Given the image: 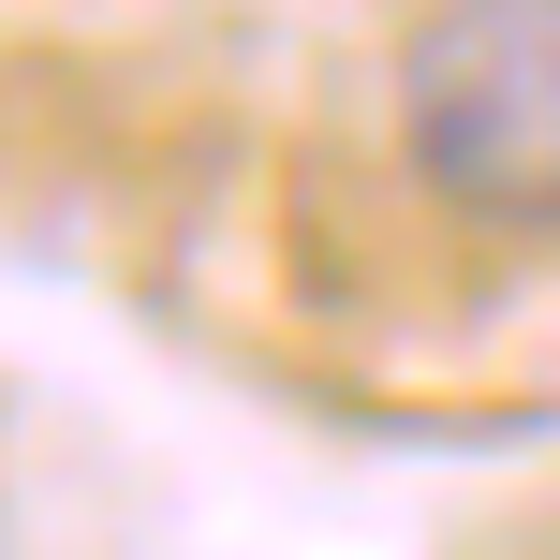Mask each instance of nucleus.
I'll return each instance as SVG.
<instances>
[{"mask_svg":"<svg viewBox=\"0 0 560 560\" xmlns=\"http://www.w3.org/2000/svg\"><path fill=\"white\" fill-rule=\"evenodd\" d=\"M398 148L472 236H560V0H428L398 45Z\"/></svg>","mask_w":560,"mask_h":560,"instance_id":"nucleus-1","label":"nucleus"}]
</instances>
